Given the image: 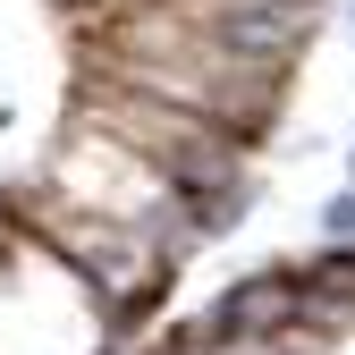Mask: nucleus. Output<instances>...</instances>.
I'll use <instances>...</instances> for the list:
<instances>
[{
    "label": "nucleus",
    "instance_id": "1",
    "mask_svg": "<svg viewBox=\"0 0 355 355\" xmlns=\"http://www.w3.org/2000/svg\"><path fill=\"white\" fill-rule=\"evenodd\" d=\"M313 237H322V245H355V187H347V178L313 203Z\"/></svg>",
    "mask_w": 355,
    "mask_h": 355
},
{
    "label": "nucleus",
    "instance_id": "2",
    "mask_svg": "<svg viewBox=\"0 0 355 355\" xmlns=\"http://www.w3.org/2000/svg\"><path fill=\"white\" fill-rule=\"evenodd\" d=\"M338 169H347V187H355V127H347V144H338Z\"/></svg>",
    "mask_w": 355,
    "mask_h": 355
},
{
    "label": "nucleus",
    "instance_id": "3",
    "mask_svg": "<svg viewBox=\"0 0 355 355\" xmlns=\"http://www.w3.org/2000/svg\"><path fill=\"white\" fill-rule=\"evenodd\" d=\"M338 34H347V42H355V0H338Z\"/></svg>",
    "mask_w": 355,
    "mask_h": 355
}]
</instances>
